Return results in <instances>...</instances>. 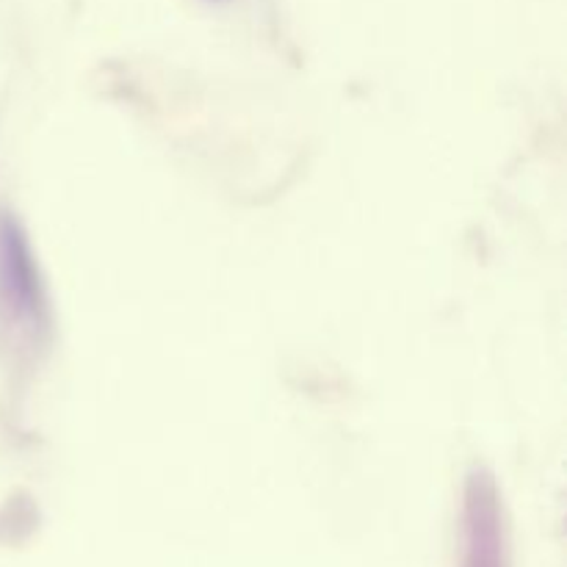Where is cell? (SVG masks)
<instances>
[{
    "label": "cell",
    "mask_w": 567,
    "mask_h": 567,
    "mask_svg": "<svg viewBox=\"0 0 567 567\" xmlns=\"http://www.w3.org/2000/svg\"><path fill=\"white\" fill-rule=\"evenodd\" d=\"M465 567H504L502 532L491 491H474L468 504V554Z\"/></svg>",
    "instance_id": "6da1fadb"
}]
</instances>
